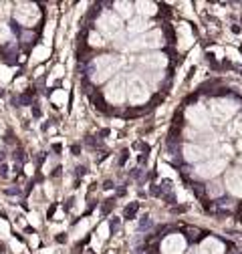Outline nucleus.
Masks as SVG:
<instances>
[{
	"instance_id": "obj_1",
	"label": "nucleus",
	"mask_w": 242,
	"mask_h": 254,
	"mask_svg": "<svg viewBox=\"0 0 242 254\" xmlns=\"http://www.w3.org/2000/svg\"><path fill=\"white\" fill-rule=\"evenodd\" d=\"M121 63L123 61H121L119 57H113V55L97 57L93 63H91V81L93 83H103L105 79H109L113 73L119 71Z\"/></svg>"
},
{
	"instance_id": "obj_2",
	"label": "nucleus",
	"mask_w": 242,
	"mask_h": 254,
	"mask_svg": "<svg viewBox=\"0 0 242 254\" xmlns=\"http://www.w3.org/2000/svg\"><path fill=\"white\" fill-rule=\"evenodd\" d=\"M238 111V103L232 99H214L210 101V117L216 123H224L228 121L234 113Z\"/></svg>"
},
{
	"instance_id": "obj_3",
	"label": "nucleus",
	"mask_w": 242,
	"mask_h": 254,
	"mask_svg": "<svg viewBox=\"0 0 242 254\" xmlns=\"http://www.w3.org/2000/svg\"><path fill=\"white\" fill-rule=\"evenodd\" d=\"M127 99H129L131 105H141V103H145L149 99V87L141 77L133 75L129 79V83H127Z\"/></svg>"
},
{
	"instance_id": "obj_4",
	"label": "nucleus",
	"mask_w": 242,
	"mask_h": 254,
	"mask_svg": "<svg viewBox=\"0 0 242 254\" xmlns=\"http://www.w3.org/2000/svg\"><path fill=\"white\" fill-rule=\"evenodd\" d=\"M105 99L111 105H121L127 99V83L123 77H115L113 81L107 83L105 87Z\"/></svg>"
},
{
	"instance_id": "obj_5",
	"label": "nucleus",
	"mask_w": 242,
	"mask_h": 254,
	"mask_svg": "<svg viewBox=\"0 0 242 254\" xmlns=\"http://www.w3.org/2000/svg\"><path fill=\"white\" fill-rule=\"evenodd\" d=\"M164 45V35L162 30H149V33L137 37L135 41H131L127 45L129 51H143V49H158Z\"/></svg>"
},
{
	"instance_id": "obj_6",
	"label": "nucleus",
	"mask_w": 242,
	"mask_h": 254,
	"mask_svg": "<svg viewBox=\"0 0 242 254\" xmlns=\"http://www.w3.org/2000/svg\"><path fill=\"white\" fill-rule=\"evenodd\" d=\"M97 28L101 30V33L109 39L117 37L121 33V18L117 14H113L111 10H105L101 12V16L97 18Z\"/></svg>"
},
{
	"instance_id": "obj_7",
	"label": "nucleus",
	"mask_w": 242,
	"mask_h": 254,
	"mask_svg": "<svg viewBox=\"0 0 242 254\" xmlns=\"http://www.w3.org/2000/svg\"><path fill=\"white\" fill-rule=\"evenodd\" d=\"M41 12H39V6L33 4V2H18L16 8H14V18L24 24V26H35V22L39 20Z\"/></svg>"
},
{
	"instance_id": "obj_8",
	"label": "nucleus",
	"mask_w": 242,
	"mask_h": 254,
	"mask_svg": "<svg viewBox=\"0 0 242 254\" xmlns=\"http://www.w3.org/2000/svg\"><path fill=\"white\" fill-rule=\"evenodd\" d=\"M186 119L190 121V125H194L200 131H206L210 127V113L206 111L204 105H190L186 109Z\"/></svg>"
},
{
	"instance_id": "obj_9",
	"label": "nucleus",
	"mask_w": 242,
	"mask_h": 254,
	"mask_svg": "<svg viewBox=\"0 0 242 254\" xmlns=\"http://www.w3.org/2000/svg\"><path fill=\"white\" fill-rule=\"evenodd\" d=\"M222 170H226V160L224 157H216V160H210V162H204L196 168V176L204 178V180H210V178H216Z\"/></svg>"
},
{
	"instance_id": "obj_10",
	"label": "nucleus",
	"mask_w": 242,
	"mask_h": 254,
	"mask_svg": "<svg viewBox=\"0 0 242 254\" xmlns=\"http://www.w3.org/2000/svg\"><path fill=\"white\" fill-rule=\"evenodd\" d=\"M186 238L182 234H170L162 242V254H184Z\"/></svg>"
},
{
	"instance_id": "obj_11",
	"label": "nucleus",
	"mask_w": 242,
	"mask_h": 254,
	"mask_svg": "<svg viewBox=\"0 0 242 254\" xmlns=\"http://www.w3.org/2000/svg\"><path fill=\"white\" fill-rule=\"evenodd\" d=\"M139 63L145 67V69H151V71H162L166 65H168V57L164 53H149V55H143L139 59Z\"/></svg>"
},
{
	"instance_id": "obj_12",
	"label": "nucleus",
	"mask_w": 242,
	"mask_h": 254,
	"mask_svg": "<svg viewBox=\"0 0 242 254\" xmlns=\"http://www.w3.org/2000/svg\"><path fill=\"white\" fill-rule=\"evenodd\" d=\"M226 188L236 198H242V170H230L226 174Z\"/></svg>"
},
{
	"instance_id": "obj_13",
	"label": "nucleus",
	"mask_w": 242,
	"mask_h": 254,
	"mask_svg": "<svg viewBox=\"0 0 242 254\" xmlns=\"http://www.w3.org/2000/svg\"><path fill=\"white\" fill-rule=\"evenodd\" d=\"M206 155H208V149L202 147V145H186L184 147V157H186V162H190V164L202 162Z\"/></svg>"
},
{
	"instance_id": "obj_14",
	"label": "nucleus",
	"mask_w": 242,
	"mask_h": 254,
	"mask_svg": "<svg viewBox=\"0 0 242 254\" xmlns=\"http://www.w3.org/2000/svg\"><path fill=\"white\" fill-rule=\"evenodd\" d=\"M178 39H180V51H186V49H190L192 47V43H194V37H192V30H190V24H186V22H182L180 26H178Z\"/></svg>"
},
{
	"instance_id": "obj_15",
	"label": "nucleus",
	"mask_w": 242,
	"mask_h": 254,
	"mask_svg": "<svg viewBox=\"0 0 242 254\" xmlns=\"http://www.w3.org/2000/svg\"><path fill=\"white\" fill-rule=\"evenodd\" d=\"M198 254H224V244L216 238H206L200 248H198Z\"/></svg>"
},
{
	"instance_id": "obj_16",
	"label": "nucleus",
	"mask_w": 242,
	"mask_h": 254,
	"mask_svg": "<svg viewBox=\"0 0 242 254\" xmlns=\"http://www.w3.org/2000/svg\"><path fill=\"white\" fill-rule=\"evenodd\" d=\"M147 26H149V22H147L143 16H137V18H131V20H129L127 30H129L131 35H139V33H145Z\"/></svg>"
},
{
	"instance_id": "obj_17",
	"label": "nucleus",
	"mask_w": 242,
	"mask_h": 254,
	"mask_svg": "<svg viewBox=\"0 0 242 254\" xmlns=\"http://www.w3.org/2000/svg\"><path fill=\"white\" fill-rule=\"evenodd\" d=\"M133 6H135V10L139 12V16H143V18L158 12V6H156L154 2H143V0H141V2H135Z\"/></svg>"
},
{
	"instance_id": "obj_18",
	"label": "nucleus",
	"mask_w": 242,
	"mask_h": 254,
	"mask_svg": "<svg viewBox=\"0 0 242 254\" xmlns=\"http://www.w3.org/2000/svg\"><path fill=\"white\" fill-rule=\"evenodd\" d=\"M113 6L117 8L119 16H123V18H131V14H133V10H135V6H133L131 2H125V0H119V2H115Z\"/></svg>"
},
{
	"instance_id": "obj_19",
	"label": "nucleus",
	"mask_w": 242,
	"mask_h": 254,
	"mask_svg": "<svg viewBox=\"0 0 242 254\" xmlns=\"http://www.w3.org/2000/svg\"><path fill=\"white\" fill-rule=\"evenodd\" d=\"M230 135H242V113L234 117V121L230 125Z\"/></svg>"
},
{
	"instance_id": "obj_20",
	"label": "nucleus",
	"mask_w": 242,
	"mask_h": 254,
	"mask_svg": "<svg viewBox=\"0 0 242 254\" xmlns=\"http://www.w3.org/2000/svg\"><path fill=\"white\" fill-rule=\"evenodd\" d=\"M51 55V51L47 49V47H37L35 51H33V61H43V59H47Z\"/></svg>"
},
{
	"instance_id": "obj_21",
	"label": "nucleus",
	"mask_w": 242,
	"mask_h": 254,
	"mask_svg": "<svg viewBox=\"0 0 242 254\" xmlns=\"http://www.w3.org/2000/svg\"><path fill=\"white\" fill-rule=\"evenodd\" d=\"M10 37H12V33H10L8 24L0 22V43H6V41H10Z\"/></svg>"
},
{
	"instance_id": "obj_22",
	"label": "nucleus",
	"mask_w": 242,
	"mask_h": 254,
	"mask_svg": "<svg viewBox=\"0 0 242 254\" xmlns=\"http://www.w3.org/2000/svg\"><path fill=\"white\" fill-rule=\"evenodd\" d=\"M67 101V91L65 89H59L55 95H53V103L55 105H60V103H65Z\"/></svg>"
},
{
	"instance_id": "obj_23",
	"label": "nucleus",
	"mask_w": 242,
	"mask_h": 254,
	"mask_svg": "<svg viewBox=\"0 0 242 254\" xmlns=\"http://www.w3.org/2000/svg\"><path fill=\"white\" fill-rule=\"evenodd\" d=\"M89 45H91V47H103V45H105V41L101 39V35L91 33V35H89Z\"/></svg>"
},
{
	"instance_id": "obj_24",
	"label": "nucleus",
	"mask_w": 242,
	"mask_h": 254,
	"mask_svg": "<svg viewBox=\"0 0 242 254\" xmlns=\"http://www.w3.org/2000/svg\"><path fill=\"white\" fill-rule=\"evenodd\" d=\"M10 69L8 67H0V81H2V83H8L10 81Z\"/></svg>"
},
{
	"instance_id": "obj_25",
	"label": "nucleus",
	"mask_w": 242,
	"mask_h": 254,
	"mask_svg": "<svg viewBox=\"0 0 242 254\" xmlns=\"http://www.w3.org/2000/svg\"><path fill=\"white\" fill-rule=\"evenodd\" d=\"M208 192H210L212 196H220V194H222V188H220V184H212V186L208 188Z\"/></svg>"
},
{
	"instance_id": "obj_26",
	"label": "nucleus",
	"mask_w": 242,
	"mask_h": 254,
	"mask_svg": "<svg viewBox=\"0 0 242 254\" xmlns=\"http://www.w3.org/2000/svg\"><path fill=\"white\" fill-rule=\"evenodd\" d=\"M63 71H65L63 67H60V65H57V67L53 69V77L49 79V83H53V79H55V77H60V75H63Z\"/></svg>"
},
{
	"instance_id": "obj_27",
	"label": "nucleus",
	"mask_w": 242,
	"mask_h": 254,
	"mask_svg": "<svg viewBox=\"0 0 242 254\" xmlns=\"http://www.w3.org/2000/svg\"><path fill=\"white\" fill-rule=\"evenodd\" d=\"M107 232H109V226L107 224H101L99 226V240H105L107 238Z\"/></svg>"
},
{
	"instance_id": "obj_28",
	"label": "nucleus",
	"mask_w": 242,
	"mask_h": 254,
	"mask_svg": "<svg viewBox=\"0 0 242 254\" xmlns=\"http://www.w3.org/2000/svg\"><path fill=\"white\" fill-rule=\"evenodd\" d=\"M53 26H55V22H49V26H47V30H45V37H47V41L53 37Z\"/></svg>"
},
{
	"instance_id": "obj_29",
	"label": "nucleus",
	"mask_w": 242,
	"mask_h": 254,
	"mask_svg": "<svg viewBox=\"0 0 242 254\" xmlns=\"http://www.w3.org/2000/svg\"><path fill=\"white\" fill-rule=\"evenodd\" d=\"M0 230H2V236L8 234V224H6V222H0Z\"/></svg>"
},
{
	"instance_id": "obj_30",
	"label": "nucleus",
	"mask_w": 242,
	"mask_h": 254,
	"mask_svg": "<svg viewBox=\"0 0 242 254\" xmlns=\"http://www.w3.org/2000/svg\"><path fill=\"white\" fill-rule=\"evenodd\" d=\"M12 248H14V252H20V248H22V246H20L18 242H12Z\"/></svg>"
},
{
	"instance_id": "obj_31",
	"label": "nucleus",
	"mask_w": 242,
	"mask_h": 254,
	"mask_svg": "<svg viewBox=\"0 0 242 254\" xmlns=\"http://www.w3.org/2000/svg\"><path fill=\"white\" fill-rule=\"evenodd\" d=\"M238 149H240V151H242V139H240V141H238Z\"/></svg>"
},
{
	"instance_id": "obj_32",
	"label": "nucleus",
	"mask_w": 242,
	"mask_h": 254,
	"mask_svg": "<svg viewBox=\"0 0 242 254\" xmlns=\"http://www.w3.org/2000/svg\"><path fill=\"white\" fill-rule=\"evenodd\" d=\"M188 254H198V250H190V252H188Z\"/></svg>"
},
{
	"instance_id": "obj_33",
	"label": "nucleus",
	"mask_w": 242,
	"mask_h": 254,
	"mask_svg": "<svg viewBox=\"0 0 242 254\" xmlns=\"http://www.w3.org/2000/svg\"><path fill=\"white\" fill-rule=\"evenodd\" d=\"M43 254H51V252H43Z\"/></svg>"
}]
</instances>
